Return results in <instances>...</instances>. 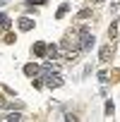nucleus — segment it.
<instances>
[{
	"instance_id": "39448f33",
	"label": "nucleus",
	"mask_w": 120,
	"mask_h": 122,
	"mask_svg": "<svg viewBox=\"0 0 120 122\" xmlns=\"http://www.w3.org/2000/svg\"><path fill=\"white\" fill-rule=\"evenodd\" d=\"M34 53H36V55H43V53H46V46H43V43H36V46H34Z\"/></svg>"
},
{
	"instance_id": "7ed1b4c3",
	"label": "nucleus",
	"mask_w": 120,
	"mask_h": 122,
	"mask_svg": "<svg viewBox=\"0 0 120 122\" xmlns=\"http://www.w3.org/2000/svg\"><path fill=\"white\" fill-rule=\"evenodd\" d=\"M31 24H34V22L24 17V19H22V24H19V29H22V31H29V29H31Z\"/></svg>"
},
{
	"instance_id": "f257e3e1",
	"label": "nucleus",
	"mask_w": 120,
	"mask_h": 122,
	"mask_svg": "<svg viewBox=\"0 0 120 122\" xmlns=\"http://www.w3.org/2000/svg\"><path fill=\"white\" fill-rule=\"evenodd\" d=\"M46 79H48V86H60V84H63V79H60V74H48Z\"/></svg>"
},
{
	"instance_id": "423d86ee",
	"label": "nucleus",
	"mask_w": 120,
	"mask_h": 122,
	"mask_svg": "<svg viewBox=\"0 0 120 122\" xmlns=\"http://www.w3.org/2000/svg\"><path fill=\"white\" fill-rule=\"evenodd\" d=\"M7 26H10V19L5 15H0V29H7Z\"/></svg>"
},
{
	"instance_id": "20e7f679",
	"label": "nucleus",
	"mask_w": 120,
	"mask_h": 122,
	"mask_svg": "<svg viewBox=\"0 0 120 122\" xmlns=\"http://www.w3.org/2000/svg\"><path fill=\"white\" fill-rule=\"evenodd\" d=\"M3 120H7V122H12V120H22V115H19V112H7V115H5Z\"/></svg>"
},
{
	"instance_id": "6e6552de",
	"label": "nucleus",
	"mask_w": 120,
	"mask_h": 122,
	"mask_svg": "<svg viewBox=\"0 0 120 122\" xmlns=\"http://www.w3.org/2000/svg\"><path fill=\"white\" fill-rule=\"evenodd\" d=\"M91 3H101V0H91Z\"/></svg>"
},
{
	"instance_id": "f03ea898",
	"label": "nucleus",
	"mask_w": 120,
	"mask_h": 122,
	"mask_svg": "<svg viewBox=\"0 0 120 122\" xmlns=\"http://www.w3.org/2000/svg\"><path fill=\"white\" fill-rule=\"evenodd\" d=\"M108 57H110V46L101 48V60H103V62H108Z\"/></svg>"
},
{
	"instance_id": "0eeeda50",
	"label": "nucleus",
	"mask_w": 120,
	"mask_h": 122,
	"mask_svg": "<svg viewBox=\"0 0 120 122\" xmlns=\"http://www.w3.org/2000/svg\"><path fill=\"white\" fill-rule=\"evenodd\" d=\"M36 72H38V67H36V65H27V74H29V77H31V74H36Z\"/></svg>"
}]
</instances>
